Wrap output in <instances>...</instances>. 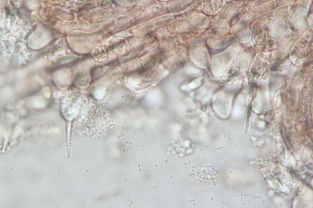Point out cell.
<instances>
[{"mask_svg": "<svg viewBox=\"0 0 313 208\" xmlns=\"http://www.w3.org/2000/svg\"><path fill=\"white\" fill-rule=\"evenodd\" d=\"M75 57L72 56H66L60 57L53 61L51 65L53 66L60 65L73 60Z\"/></svg>", "mask_w": 313, "mask_h": 208, "instance_id": "6da1fadb", "label": "cell"}, {"mask_svg": "<svg viewBox=\"0 0 313 208\" xmlns=\"http://www.w3.org/2000/svg\"><path fill=\"white\" fill-rule=\"evenodd\" d=\"M252 105L251 103L249 104L248 110V115L247 118V120L246 122V125L245 128V133L247 134L248 130L249 127V121L250 120V119L251 116V113L252 111Z\"/></svg>", "mask_w": 313, "mask_h": 208, "instance_id": "7a4b0ae2", "label": "cell"}]
</instances>
